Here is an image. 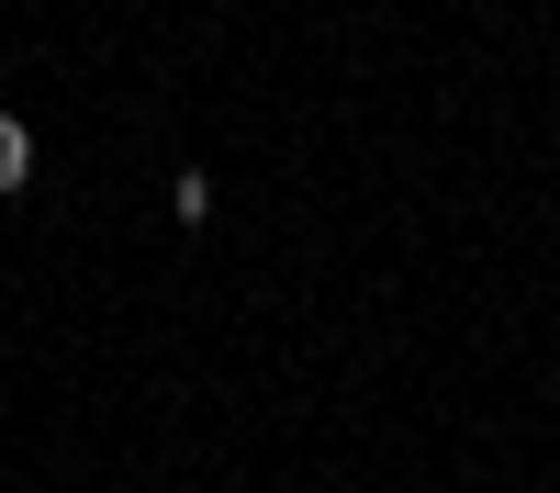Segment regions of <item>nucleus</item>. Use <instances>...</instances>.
I'll return each mask as SVG.
<instances>
[{"label": "nucleus", "mask_w": 560, "mask_h": 493, "mask_svg": "<svg viewBox=\"0 0 560 493\" xmlns=\"http://www.w3.org/2000/svg\"><path fill=\"white\" fill-rule=\"evenodd\" d=\"M23 179H34V124L0 113V191H23Z\"/></svg>", "instance_id": "f257e3e1"}, {"label": "nucleus", "mask_w": 560, "mask_h": 493, "mask_svg": "<svg viewBox=\"0 0 560 493\" xmlns=\"http://www.w3.org/2000/svg\"><path fill=\"white\" fill-rule=\"evenodd\" d=\"M168 213L202 236V213H213V179H202V168H179V179H168Z\"/></svg>", "instance_id": "f03ea898"}]
</instances>
